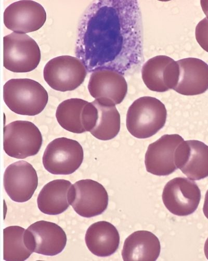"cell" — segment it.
Masks as SVG:
<instances>
[{"instance_id":"obj_1","label":"cell","mask_w":208,"mask_h":261,"mask_svg":"<svg viewBox=\"0 0 208 261\" xmlns=\"http://www.w3.org/2000/svg\"><path fill=\"white\" fill-rule=\"evenodd\" d=\"M167 111L159 99L144 96L136 100L128 109L126 125L128 132L139 139L149 138L165 126Z\"/></svg>"},{"instance_id":"obj_2","label":"cell","mask_w":208,"mask_h":261,"mask_svg":"<svg viewBox=\"0 0 208 261\" xmlns=\"http://www.w3.org/2000/svg\"><path fill=\"white\" fill-rule=\"evenodd\" d=\"M4 99L9 109L15 114L34 116L45 108L48 95L44 88L30 79H12L4 87Z\"/></svg>"},{"instance_id":"obj_3","label":"cell","mask_w":208,"mask_h":261,"mask_svg":"<svg viewBox=\"0 0 208 261\" xmlns=\"http://www.w3.org/2000/svg\"><path fill=\"white\" fill-rule=\"evenodd\" d=\"M82 117L86 132L99 140H111L120 132V115L115 104L109 99L98 98L89 102Z\"/></svg>"},{"instance_id":"obj_4","label":"cell","mask_w":208,"mask_h":261,"mask_svg":"<svg viewBox=\"0 0 208 261\" xmlns=\"http://www.w3.org/2000/svg\"><path fill=\"white\" fill-rule=\"evenodd\" d=\"M4 65L15 73L29 72L39 65L41 50L35 40L26 34L12 33L5 36Z\"/></svg>"},{"instance_id":"obj_5","label":"cell","mask_w":208,"mask_h":261,"mask_svg":"<svg viewBox=\"0 0 208 261\" xmlns=\"http://www.w3.org/2000/svg\"><path fill=\"white\" fill-rule=\"evenodd\" d=\"M84 159V149L79 142L60 138L47 146L42 162L44 168L51 174L69 175L80 168Z\"/></svg>"},{"instance_id":"obj_6","label":"cell","mask_w":208,"mask_h":261,"mask_svg":"<svg viewBox=\"0 0 208 261\" xmlns=\"http://www.w3.org/2000/svg\"><path fill=\"white\" fill-rule=\"evenodd\" d=\"M42 143L40 130L32 122L17 120L4 128V150L11 158L23 160L35 155Z\"/></svg>"},{"instance_id":"obj_7","label":"cell","mask_w":208,"mask_h":261,"mask_svg":"<svg viewBox=\"0 0 208 261\" xmlns=\"http://www.w3.org/2000/svg\"><path fill=\"white\" fill-rule=\"evenodd\" d=\"M68 199L77 214L91 218L102 214L107 210L109 198L107 191L99 182L87 179L71 185Z\"/></svg>"},{"instance_id":"obj_8","label":"cell","mask_w":208,"mask_h":261,"mask_svg":"<svg viewBox=\"0 0 208 261\" xmlns=\"http://www.w3.org/2000/svg\"><path fill=\"white\" fill-rule=\"evenodd\" d=\"M84 63L75 57L64 56L51 59L45 65L43 76L45 82L55 90L71 91L81 86L87 76Z\"/></svg>"},{"instance_id":"obj_9","label":"cell","mask_w":208,"mask_h":261,"mask_svg":"<svg viewBox=\"0 0 208 261\" xmlns=\"http://www.w3.org/2000/svg\"><path fill=\"white\" fill-rule=\"evenodd\" d=\"M201 196V191L193 180L178 177L167 182L162 198L165 206L171 214L185 217L197 210Z\"/></svg>"},{"instance_id":"obj_10","label":"cell","mask_w":208,"mask_h":261,"mask_svg":"<svg viewBox=\"0 0 208 261\" xmlns=\"http://www.w3.org/2000/svg\"><path fill=\"white\" fill-rule=\"evenodd\" d=\"M65 231L58 224L40 221L32 224L24 233V242L33 253L47 256L61 253L67 244Z\"/></svg>"},{"instance_id":"obj_11","label":"cell","mask_w":208,"mask_h":261,"mask_svg":"<svg viewBox=\"0 0 208 261\" xmlns=\"http://www.w3.org/2000/svg\"><path fill=\"white\" fill-rule=\"evenodd\" d=\"M46 20V13L40 4L30 0L15 2L4 13L6 27L13 33L26 34L40 30Z\"/></svg>"},{"instance_id":"obj_12","label":"cell","mask_w":208,"mask_h":261,"mask_svg":"<svg viewBox=\"0 0 208 261\" xmlns=\"http://www.w3.org/2000/svg\"><path fill=\"white\" fill-rule=\"evenodd\" d=\"M38 186V177L34 167L25 161L15 162L6 169L4 187L9 197L16 202L30 200Z\"/></svg>"},{"instance_id":"obj_13","label":"cell","mask_w":208,"mask_h":261,"mask_svg":"<svg viewBox=\"0 0 208 261\" xmlns=\"http://www.w3.org/2000/svg\"><path fill=\"white\" fill-rule=\"evenodd\" d=\"M184 141V138L178 135H166L150 144L145 158L147 171L160 176L173 173L177 169L175 164V152Z\"/></svg>"},{"instance_id":"obj_14","label":"cell","mask_w":208,"mask_h":261,"mask_svg":"<svg viewBox=\"0 0 208 261\" xmlns=\"http://www.w3.org/2000/svg\"><path fill=\"white\" fill-rule=\"evenodd\" d=\"M179 74L177 62L166 56L149 59L142 69V80L147 88L159 93L174 90L178 83Z\"/></svg>"},{"instance_id":"obj_15","label":"cell","mask_w":208,"mask_h":261,"mask_svg":"<svg viewBox=\"0 0 208 261\" xmlns=\"http://www.w3.org/2000/svg\"><path fill=\"white\" fill-rule=\"evenodd\" d=\"M174 160L177 168L191 180L208 176V146L201 141L181 142L175 150Z\"/></svg>"},{"instance_id":"obj_16","label":"cell","mask_w":208,"mask_h":261,"mask_svg":"<svg viewBox=\"0 0 208 261\" xmlns=\"http://www.w3.org/2000/svg\"><path fill=\"white\" fill-rule=\"evenodd\" d=\"M88 90L95 99L112 101L115 105L122 102L127 92V85L123 75L117 70L101 68L91 74Z\"/></svg>"},{"instance_id":"obj_17","label":"cell","mask_w":208,"mask_h":261,"mask_svg":"<svg viewBox=\"0 0 208 261\" xmlns=\"http://www.w3.org/2000/svg\"><path fill=\"white\" fill-rule=\"evenodd\" d=\"M179 68L177 85L173 90L178 93L194 96L208 90V65L196 58H187L177 61Z\"/></svg>"},{"instance_id":"obj_18","label":"cell","mask_w":208,"mask_h":261,"mask_svg":"<svg viewBox=\"0 0 208 261\" xmlns=\"http://www.w3.org/2000/svg\"><path fill=\"white\" fill-rule=\"evenodd\" d=\"M161 251L160 241L155 234L149 231L139 230L125 240L122 256L124 261H155Z\"/></svg>"},{"instance_id":"obj_19","label":"cell","mask_w":208,"mask_h":261,"mask_svg":"<svg viewBox=\"0 0 208 261\" xmlns=\"http://www.w3.org/2000/svg\"><path fill=\"white\" fill-rule=\"evenodd\" d=\"M86 245L95 255L108 257L114 254L120 245V236L116 227L107 221L91 225L85 237Z\"/></svg>"},{"instance_id":"obj_20","label":"cell","mask_w":208,"mask_h":261,"mask_svg":"<svg viewBox=\"0 0 208 261\" xmlns=\"http://www.w3.org/2000/svg\"><path fill=\"white\" fill-rule=\"evenodd\" d=\"M72 184L66 179H56L47 184L37 199L39 210L44 214L60 215L69 207L68 194Z\"/></svg>"},{"instance_id":"obj_21","label":"cell","mask_w":208,"mask_h":261,"mask_svg":"<svg viewBox=\"0 0 208 261\" xmlns=\"http://www.w3.org/2000/svg\"><path fill=\"white\" fill-rule=\"evenodd\" d=\"M89 102L81 98H70L58 106L56 118L59 124L70 133L82 134L86 133L82 123V113Z\"/></svg>"},{"instance_id":"obj_22","label":"cell","mask_w":208,"mask_h":261,"mask_svg":"<svg viewBox=\"0 0 208 261\" xmlns=\"http://www.w3.org/2000/svg\"><path fill=\"white\" fill-rule=\"evenodd\" d=\"M25 229L11 226L4 229V259L7 261H23L28 259L33 252L24 242Z\"/></svg>"},{"instance_id":"obj_23","label":"cell","mask_w":208,"mask_h":261,"mask_svg":"<svg viewBox=\"0 0 208 261\" xmlns=\"http://www.w3.org/2000/svg\"><path fill=\"white\" fill-rule=\"evenodd\" d=\"M196 39L199 45L208 52V19L204 18L197 25Z\"/></svg>"},{"instance_id":"obj_24","label":"cell","mask_w":208,"mask_h":261,"mask_svg":"<svg viewBox=\"0 0 208 261\" xmlns=\"http://www.w3.org/2000/svg\"><path fill=\"white\" fill-rule=\"evenodd\" d=\"M203 212L205 217L208 219V190L207 191L205 196Z\"/></svg>"},{"instance_id":"obj_25","label":"cell","mask_w":208,"mask_h":261,"mask_svg":"<svg viewBox=\"0 0 208 261\" xmlns=\"http://www.w3.org/2000/svg\"><path fill=\"white\" fill-rule=\"evenodd\" d=\"M202 9L208 19V0H201L200 2Z\"/></svg>"},{"instance_id":"obj_26","label":"cell","mask_w":208,"mask_h":261,"mask_svg":"<svg viewBox=\"0 0 208 261\" xmlns=\"http://www.w3.org/2000/svg\"><path fill=\"white\" fill-rule=\"evenodd\" d=\"M204 254L206 258L208 260V238L205 241L204 247Z\"/></svg>"}]
</instances>
